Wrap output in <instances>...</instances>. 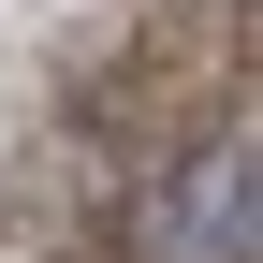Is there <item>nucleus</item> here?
<instances>
[{"label":"nucleus","mask_w":263,"mask_h":263,"mask_svg":"<svg viewBox=\"0 0 263 263\" xmlns=\"http://www.w3.org/2000/svg\"><path fill=\"white\" fill-rule=\"evenodd\" d=\"M249 249V146H205L190 161V263H234Z\"/></svg>","instance_id":"obj_1"}]
</instances>
